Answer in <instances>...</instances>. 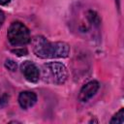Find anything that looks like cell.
<instances>
[{"instance_id":"cell-13","label":"cell","mask_w":124,"mask_h":124,"mask_svg":"<svg viewBox=\"0 0 124 124\" xmlns=\"http://www.w3.org/2000/svg\"><path fill=\"white\" fill-rule=\"evenodd\" d=\"M11 2V0H0V5L4 6V5H7Z\"/></svg>"},{"instance_id":"cell-12","label":"cell","mask_w":124,"mask_h":124,"mask_svg":"<svg viewBox=\"0 0 124 124\" xmlns=\"http://www.w3.org/2000/svg\"><path fill=\"white\" fill-rule=\"evenodd\" d=\"M4 20H5V16H4V13H3V12L0 10V26L3 24Z\"/></svg>"},{"instance_id":"cell-1","label":"cell","mask_w":124,"mask_h":124,"mask_svg":"<svg viewBox=\"0 0 124 124\" xmlns=\"http://www.w3.org/2000/svg\"><path fill=\"white\" fill-rule=\"evenodd\" d=\"M30 42L34 54L42 59L66 58L70 54V46L65 42H50L42 35L33 37Z\"/></svg>"},{"instance_id":"cell-3","label":"cell","mask_w":124,"mask_h":124,"mask_svg":"<svg viewBox=\"0 0 124 124\" xmlns=\"http://www.w3.org/2000/svg\"><path fill=\"white\" fill-rule=\"evenodd\" d=\"M7 37L12 46H24L30 43V31L25 24L20 21H14L8 28Z\"/></svg>"},{"instance_id":"cell-8","label":"cell","mask_w":124,"mask_h":124,"mask_svg":"<svg viewBox=\"0 0 124 124\" xmlns=\"http://www.w3.org/2000/svg\"><path fill=\"white\" fill-rule=\"evenodd\" d=\"M87 18H88L89 22L92 23L95 26H99L100 23H101V19H100L99 16L94 11H88V13H87Z\"/></svg>"},{"instance_id":"cell-7","label":"cell","mask_w":124,"mask_h":124,"mask_svg":"<svg viewBox=\"0 0 124 124\" xmlns=\"http://www.w3.org/2000/svg\"><path fill=\"white\" fill-rule=\"evenodd\" d=\"M109 123H118L123 124L124 123V108H120L109 120Z\"/></svg>"},{"instance_id":"cell-11","label":"cell","mask_w":124,"mask_h":124,"mask_svg":"<svg viewBox=\"0 0 124 124\" xmlns=\"http://www.w3.org/2000/svg\"><path fill=\"white\" fill-rule=\"evenodd\" d=\"M9 95L7 94V93H4L1 97H0V107H4V106H6L7 104H8V102H9Z\"/></svg>"},{"instance_id":"cell-9","label":"cell","mask_w":124,"mask_h":124,"mask_svg":"<svg viewBox=\"0 0 124 124\" xmlns=\"http://www.w3.org/2000/svg\"><path fill=\"white\" fill-rule=\"evenodd\" d=\"M4 66H5V68H6L7 70H9V71H11V72H15V71L16 70V68H17L16 62L14 61L13 59H7V60L5 61V63H4Z\"/></svg>"},{"instance_id":"cell-6","label":"cell","mask_w":124,"mask_h":124,"mask_svg":"<svg viewBox=\"0 0 124 124\" xmlns=\"http://www.w3.org/2000/svg\"><path fill=\"white\" fill-rule=\"evenodd\" d=\"M37 102V95L32 91H22L18 95V104L21 108L27 109Z\"/></svg>"},{"instance_id":"cell-4","label":"cell","mask_w":124,"mask_h":124,"mask_svg":"<svg viewBox=\"0 0 124 124\" xmlns=\"http://www.w3.org/2000/svg\"><path fill=\"white\" fill-rule=\"evenodd\" d=\"M20 71L24 78L30 82H37L40 78V70L32 61H23L20 65Z\"/></svg>"},{"instance_id":"cell-10","label":"cell","mask_w":124,"mask_h":124,"mask_svg":"<svg viewBox=\"0 0 124 124\" xmlns=\"http://www.w3.org/2000/svg\"><path fill=\"white\" fill-rule=\"evenodd\" d=\"M12 52L17 56H25L28 54V50L25 47H18V48L12 49Z\"/></svg>"},{"instance_id":"cell-5","label":"cell","mask_w":124,"mask_h":124,"mask_svg":"<svg viewBox=\"0 0 124 124\" xmlns=\"http://www.w3.org/2000/svg\"><path fill=\"white\" fill-rule=\"evenodd\" d=\"M99 82L97 80H90L87 83H85L78 94V100L82 103L88 102L99 90Z\"/></svg>"},{"instance_id":"cell-2","label":"cell","mask_w":124,"mask_h":124,"mask_svg":"<svg viewBox=\"0 0 124 124\" xmlns=\"http://www.w3.org/2000/svg\"><path fill=\"white\" fill-rule=\"evenodd\" d=\"M40 77L50 84H63L68 78V70L61 62H47L41 67Z\"/></svg>"}]
</instances>
